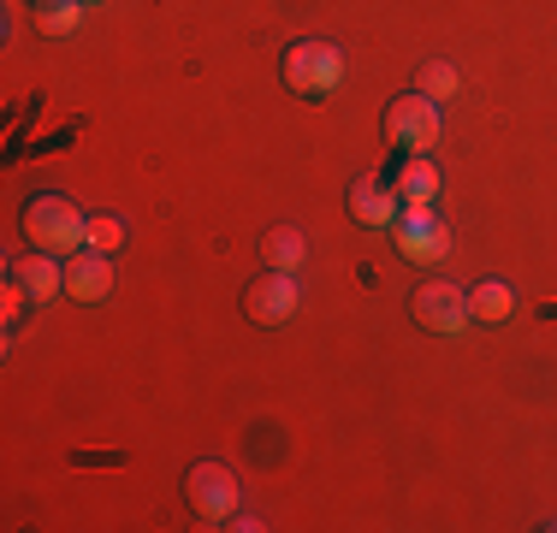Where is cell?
<instances>
[{
  "label": "cell",
  "instance_id": "1",
  "mask_svg": "<svg viewBox=\"0 0 557 533\" xmlns=\"http://www.w3.org/2000/svg\"><path fill=\"white\" fill-rule=\"evenodd\" d=\"M24 237L42 256H77L89 244V213H77L65 196H36L24 202Z\"/></svg>",
  "mask_w": 557,
  "mask_h": 533
},
{
  "label": "cell",
  "instance_id": "2",
  "mask_svg": "<svg viewBox=\"0 0 557 533\" xmlns=\"http://www.w3.org/2000/svg\"><path fill=\"white\" fill-rule=\"evenodd\" d=\"M344 84V53L321 36H302V42L285 48V89L302 101H321Z\"/></svg>",
  "mask_w": 557,
  "mask_h": 533
},
{
  "label": "cell",
  "instance_id": "3",
  "mask_svg": "<svg viewBox=\"0 0 557 533\" xmlns=\"http://www.w3.org/2000/svg\"><path fill=\"white\" fill-rule=\"evenodd\" d=\"M409 314H416V326L433 332V338H462V326L474 320L469 290H462L457 278H428V285H416Z\"/></svg>",
  "mask_w": 557,
  "mask_h": 533
},
{
  "label": "cell",
  "instance_id": "4",
  "mask_svg": "<svg viewBox=\"0 0 557 533\" xmlns=\"http://www.w3.org/2000/svg\"><path fill=\"white\" fill-rule=\"evenodd\" d=\"M184 492H190V510L202 516L208 528H225L244 510V486H237V474L225 469V462H196L190 480H184Z\"/></svg>",
  "mask_w": 557,
  "mask_h": 533
},
{
  "label": "cell",
  "instance_id": "5",
  "mask_svg": "<svg viewBox=\"0 0 557 533\" xmlns=\"http://www.w3.org/2000/svg\"><path fill=\"white\" fill-rule=\"evenodd\" d=\"M386 142L404 149V154H428L433 142H440V101H428L421 89L397 96L386 107Z\"/></svg>",
  "mask_w": 557,
  "mask_h": 533
},
{
  "label": "cell",
  "instance_id": "6",
  "mask_svg": "<svg viewBox=\"0 0 557 533\" xmlns=\"http://www.w3.org/2000/svg\"><path fill=\"white\" fill-rule=\"evenodd\" d=\"M392 237H397V256L416 261V266H433V261L450 256V232L433 208H404L392 225Z\"/></svg>",
  "mask_w": 557,
  "mask_h": 533
},
{
  "label": "cell",
  "instance_id": "7",
  "mask_svg": "<svg viewBox=\"0 0 557 533\" xmlns=\"http://www.w3.org/2000/svg\"><path fill=\"white\" fill-rule=\"evenodd\" d=\"M244 314L256 320V326H278V320H290V314H297V273L268 266V273L244 290Z\"/></svg>",
  "mask_w": 557,
  "mask_h": 533
},
{
  "label": "cell",
  "instance_id": "8",
  "mask_svg": "<svg viewBox=\"0 0 557 533\" xmlns=\"http://www.w3.org/2000/svg\"><path fill=\"white\" fill-rule=\"evenodd\" d=\"M108 290H113V261L101 256V249H77V256L65 261V297L101 302Z\"/></svg>",
  "mask_w": 557,
  "mask_h": 533
},
{
  "label": "cell",
  "instance_id": "9",
  "mask_svg": "<svg viewBox=\"0 0 557 533\" xmlns=\"http://www.w3.org/2000/svg\"><path fill=\"white\" fill-rule=\"evenodd\" d=\"M397 213H404V196L392 190V184H380V178H356L350 184V220L356 225H397Z\"/></svg>",
  "mask_w": 557,
  "mask_h": 533
},
{
  "label": "cell",
  "instance_id": "10",
  "mask_svg": "<svg viewBox=\"0 0 557 533\" xmlns=\"http://www.w3.org/2000/svg\"><path fill=\"white\" fill-rule=\"evenodd\" d=\"M12 278L30 290V302H54L60 290H65V266H60V256H42V249H30V256L12 261Z\"/></svg>",
  "mask_w": 557,
  "mask_h": 533
},
{
  "label": "cell",
  "instance_id": "11",
  "mask_svg": "<svg viewBox=\"0 0 557 533\" xmlns=\"http://www.w3.org/2000/svg\"><path fill=\"white\" fill-rule=\"evenodd\" d=\"M392 190L404 196V208H433V196H440V172H433V160L428 154H404Z\"/></svg>",
  "mask_w": 557,
  "mask_h": 533
},
{
  "label": "cell",
  "instance_id": "12",
  "mask_svg": "<svg viewBox=\"0 0 557 533\" xmlns=\"http://www.w3.org/2000/svg\"><path fill=\"white\" fill-rule=\"evenodd\" d=\"M261 261L278 266V273H297V266L309 261V244H302L297 225H273V232L261 237Z\"/></svg>",
  "mask_w": 557,
  "mask_h": 533
},
{
  "label": "cell",
  "instance_id": "13",
  "mask_svg": "<svg viewBox=\"0 0 557 533\" xmlns=\"http://www.w3.org/2000/svg\"><path fill=\"white\" fill-rule=\"evenodd\" d=\"M469 309H474V320H510L516 314V290L504 285V278H481V285H469Z\"/></svg>",
  "mask_w": 557,
  "mask_h": 533
},
{
  "label": "cell",
  "instance_id": "14",
  "mask_svg": "<svg viewBox=\"0 0 557 533\" xmlns=\"http://www.w3.org/2000/svg\"><path fill=\"white\" fill-rule=\"evenodd\" d=\"M416 89H421L428 101H450V96H462V72H457L450 60H421Z\"/></svg>",
  "mask_w": 557,
  "mask_h": 533
},
{
  "label": "cell",
  "instance_id": "15",
  "mask_svg": "<svg viewBox=\"0 0 557 533\" xmlns=\"http://www.w3.org/2000/svg\"><path fill=\"white\" fill-rule=\"evenodd\" d=\"M125 220H119V213H89V244L84 249H101V256H113L119 244H125Z\"/></svg>",
  "mask_w": 557,
  "mask_h": 533
},
{
  "label": "cell",
  "instance_id": "16",
  "mask_svg": "<svg viewBox=\"0 0 557 533\" xmlns=\"http://www.w3.org/2000/svg\"><path fill=\"white\" fill-rule=\"evenodd\" d=\"M77 24H84V0H60V7H42L36 30H42V36H72Z\"/></svg>",
  "mask_w": 557,
  "mask_h": 533
},
{
  "label": "cell",
  "instance_id": "17",
  "mask_svg": "<svg viewBox=\"0 0 557 533\" xmlns=\"http://www.w3.org/2000/svg\"><path fill=\"white\" fill-rule=\"evenodd\" d=\"M24 302H30V290H24L18 278H7V290H0V320H7V332H18V320H24Z\"/></svg>",
  "mask_w": 557,
  "mask_h": 533
},
{
  "label": "cell",
  "instance_id": "18",
  "mask_svg": "<svg viewBox=\"0 0 557 533\" xmlns=\"http://www.w3.org/2000/svg\"><path fill=\"white\" fill-rule=\"evenodd\" d=\"M36 7H60V0H36Z\"/></svg>",
  "mask_w": 557,
  "mask_h": 533
},
{
  "label": "cell",
  "instance_id": "19",
  "mask_svg": "<svg viewBox=\"0 0 557 533\" xmlns=\"http://www.w3.org/2000/svg\"><path fill=\"white\" fill-rule=\"evenodd\" d=\"M84 7H96V0H84Z\"/></svg>",
  "mask_w": 557,
  "mask_h": 533
}]
</instances>
